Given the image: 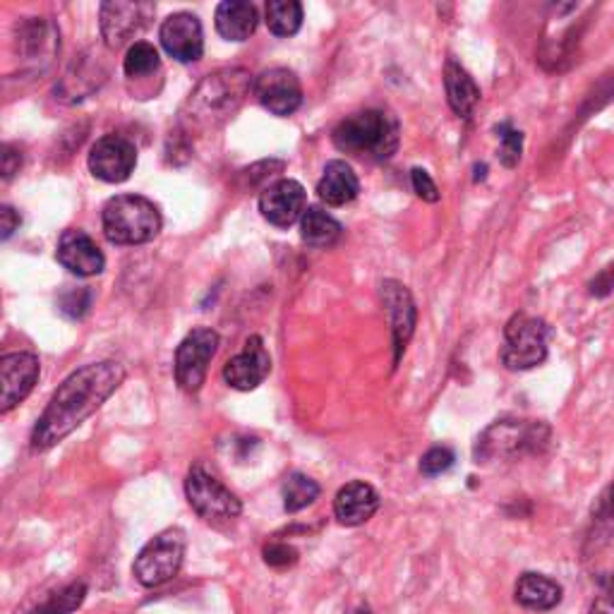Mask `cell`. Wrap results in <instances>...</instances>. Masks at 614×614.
Listing matches in <instances>:
<instances>
[{
  "instance_id": "8992f818",
  "label": "cell",
  "mask_w": 614,
  "mask_h": 614,
  "mask_svg": "<svg viewBox=\"0 0 614 614\" xmlns=\"http://www.w3.org/2000/svg\"><path fill=\"white\" fill-rule=\"evenodd\" d=\"M186 560V533L166 528L144 545L135 557L132 574L144 588H158L176 578Z\"/></svg>"
},
{
  "instance_id": "cb8c5ba5",
  "label": "cell",
  "mask_w": 614,
  "mask_h": 614,
  "mask_svg": "<svg viewBox=\"0 0 614 614\" xmlns=\"http://www.w3.org/2000/svg\"><path fill=\"white\" fill-rule=\"evenodd\" d=\"M341 233H344L341 223L324 209L307 207V212L303 214L300 238H303V243H307L310 247H320V250L332 247L338 243Z\"/></svg>"
},
{
  "instance_id": "4316f807",
  "label": "cell",
  "mask_w": 614,
  "mask_h": 614,
  "mask_svg": "<svg viewBox=\"0 0 614 614\" xmlns=\"http://www.w3.org/2000/svg\"><path fill=\"white\" fill-rule=\"evenodd\" d=\"M158 67H162V59H158V51L150 41H135L128 53H125L123 71L130 79L150 77L158 71Z\"/></svg>"
},
{
  "instance_id": "ac0fdd59",
  "label": "cell",
  "mask_w": 614,
  "mask_h": 614,
  "mask_svg": "<svg viewBox=\"0 0 614 614\" xmlns=\"http://www.w3.org/2000/svg\"><path fill=\"white\" fill-rule=\"evenodd\" d=\"M55 259L71 271L75 277H97L106 267V257L101 247L94 243V238L79 231L67 229L59 238V247H55Z\"/></svg>"
},
{
  "instance_id": "d4e9b609",
  "label": "cell",
  "mask_w": 614,
  "mask_h": 614,
  "mask_svg": "<svg viewBox=\"0 0 614 614\" xmlns=\"http://www.w3.org/2000/svg\"><path fill=\"white\" fill-rule=\"evenodd\" d=\"M320 485H317L310 475L305 473H291L286 481H283L281 487V497H283V509L289 514H298V511L312 507L320 497Z\"/></svg>"
},
{
  "instance_id": "52a82bcc",
  "label": "cell",
  "mask_w": 614,
  "mask_h": 614,
  "mask_svg": "<svg viewBox=\"0 0 614 614\" xmlns=\"http://www.w3.org/2000/svg\"><path fill=\"white\" fill-rule=\"evenodd\" d=\"M186 495L195 514L209 523H229L241 516L243 504L219 477L195 463L186 477Z\"/></svg>"
},
{
  "instance_id": "5bb4252c",
  "label": "cell",
  "mask_w": 614,
  "mask_h": 614,
  "mask_svg": "<svg viewBox=\"0 0 614 614\" xmlns=\"http://www.w3.org/2000/svg\"><path fill=\"white\" fill-rule=\"evenodd\" d=\"M259 212L271 226L289 229L295 221H300L307 212V192L298 180L281 178L261 190Z\"/></svg>"
},
{
  "instance_id": "836d02e7",
  "label": "cell",
  "mask_w": 614,
  "mask_h": 614,
  "mask_svg": "<svg viewBox=\"0 0 614 614\" xmlns=\"http://www.w3.org/2000/svg\"><path fill=\"white\" fill-rule=\"evenodd\" d=\"M22 166V154L13 144H3V154H0V170H3V180L13 178Z\"/></svg>"
},
{
  "instance_id": "5b68a950",
  "label": "cell",
  "mask_w": 614,
  "mask_h": 614,
  "mask_svg": "<svg viewBox=\"0 0 614 614\" xmlns=\"http://www.w3.org/2000/svg\"><path fill=\"white\" fill-rule=\"evenodd\" d=\"M548 324L538 320V317L519 312L504 327V346L499 358L511 372L533 370L542 366L545 358H548Z\"/></svg>"
},
{
  "instance_id": "ffe728a7",
  "label": "cell",
  "mask_w": 614,
  "mask_h": 614,
  "mask_svg": "<svg viewBox=\"0 0 614 614\" xmlns=\"http://www.w3.org/2000/svg\"><path fill=\"white\" fill-rule=\"evenodd\" d=\"M360 192V180L350 164L334 158L324 166V174L317 183V195L329 207H344V204L354 202Z\"/></svg>"
},
{
  "instance_id": "9a60e30c",
  "label": "cell",
  "mask_w": 614,
  "mask_h": 614,
  "mask_svg": "<svg viewBox=\"0 0 614 614\" xmlns=\"http://www.w3.org/2000/svg\"><path fill=\"white\" fill-rule=\"evenodd\" d=\"M164 51L178 63H195L204 53V34L202 22L192 13H174L164 20L158 29Z\"/></svg>"
},
{
  "instance_id": "1f68e13d",
  "label": "cell",
  "mask_w": 614,
  "mask_h": 614,
  "mask_svg": "<svg viewBox=\"0 0 614 614\" xmlns=\"http://www.w3.org/2000/svg\"><path fill=\"white\" fill-rule=\"evenodd\" d=\"M411 183H413V190H415V195L420 200H425V202H439V190L435 186V180L430 178V174L425 168H413L411 170Z\"/></svg>"
},
{
  "instance_id": "44dd1931",
  "label": "cell",
  "mask_w": 614,
  "mask_h": 614,
  "mask_svg": "<svg viewBox=\"0 0 614 614\" xmlns=\"http://www.w3.org/2000/svg\"><path fill=\"white\" fill-rule=\"evenodd\" d=\"M445 92L451 111L465 120L473 116V111L481 104L483 97L481 87L475 85V79L469 75V71L453 59H449L445 65Z\"/></svg>"
},
{
  "instance_id": "8d00e7d4",
  "label": "cell",
  "mask_w": 614,
  "mask_h": 614,
  "mask_svg": "<svg viewBox=\"0 0 614 614\" xmlns=\"http://www.w3.org/2000/svg\"><path fill=\"white\" fill-rule=\"evenodd\" d=\"M596 516H598V521H612L614 523V483L607 487L605 493H602L598 509H596Z\"/></svg>"
},
{
  "instance_id": "4dcf8cb0",
  "label": "cell",
  "mask_w": 614,
  "mask_h": 614,
  "mask_svg": "<svg viewBox=\"0 0 614 614\" xmlns=\"http://www.w3.org/2000/svg\"><path fill=\"white\" fill-rule=\"evenodd\" d=\"M89 305H92V293L87 289H77V291H67L61 298V312L71 320H82V317L89 312Z\"/></svg>"
},
{
  "instance_id": "f546056e",
  "label": "cell",
  "mask_w": 614,
  "mask_h": 614,
  "mask_svg": "<svg viewBox=\"0 0 614 614\" xmlns=\"http://www.w3.org/2000/svg\"><path fill=\"white\" fill-rule=\"evenodd\" d=\"M457 457H453V451L449 447H432L430 451L423 453V459H420V473L427 475V477H435L447 473Z\"/></svg>"
},
{
  "instance_id": "2e32d148",
  "label": "cell",
  "mask_w": 614,
  "mask_h": 614,
  "mask_svg": "<svg viewBox=\"0 0 614 614\" xmlns=\"http://www.w3.org/2000/svg\"><path fill=\"white\" fill-rule=\"evenodd\" d=\"M271 372V358L265 348L261 336H250L241 354H235L223 366V380L231 389L238 392H253L269 378Z\"/></svg>"
},
{
  "instance_id": "f35d334b",
  "label": "cell",
  "mask_w": 614,
  "mask_h": 614,
  "mask_svg": "<svg viewBox=\"0 0 614 614\" xmlns=\"http://www.w3.org/2000/svg\"><path fill=\"white\" fill-rule=\"evenodd\" d=\"M605 588H607L610 596H614V574H610V576L605 578Z\"/></svg>"
},
{
  "instance_id": "d6a6232c",
  "label": "cell",
  "mask_w": 614,
  "mask_h": 614,
  "mask_svg": "<svg viewBox=\"0 0 614 614\" xmlns=\"http://www.w3.org/2000/svg\"><path fill=\"white\" fill-rule=\"evenodd\" d=\"M265 562L269 566H277V568L291 566V564L298 562V552H295L291 545H286V542H269L265 548Z\"/></svg>"
},
{
  "instance_id": "3957f363",
  "label": "cell",
  "mask_w": 614,
  "mask_h": 614,
  "mask_svg": "<svg viewBox=\"0 0 614 614\" xmlns=\"http://www.w3.org/2000/svg\"><path fill=\"white\" fill-rule=\"evenodd\" d=\"M332 142L344 154L372 158V162H389L399 150V123L389 113L378 108L360 111L336 125Z\"/></svg>"
},
{
  "instance_id": "30bf717a",
  "label": "cell",
  "mask_w": 614,
  "mask_h": 614,
  "mask_svg": "<svg viewBox=\"0 0 614 614\" xmlns=\"http://www.w3.org/2000/svg\"><path fill=\"white\" fill-rule=\"evenodd\" d=\"M152 3H101L99 8V27L108 49H120L132 37L150 25L154 15Z\"/></svg>"
},
{
  "instance_id": "484cf974",
  "label": "cell",
  "mask_w": 614,
  "mask_h": 614,
  "mask_svg": "<svg viewBox=\"0 0 614 614\" xmlns=\"http://www.w3.org/2000/svg\"><path fill=\"white\" fill-rule=\"evenodd\" d=\"M267 27L277 37H293L303 27V5L298 0H269Z\"/></svg>"
},
{
  "instance_id": "f1b7e54d",
  "label": "cell",
  "mask_w": 614,
  "mask_h": 614,
  "mask_svg": "<svg viewBox=\"0 0 614 614\" xmlns=\"http://www.w3.org/2000/svg\"><path fill=\"white\" fill-rule=\"evenodd\" d=\"M497 138H499V158L507 168H514L521 162V152H523V135L521 130H516L511 123H502L497 125Z\"/></svg>"
},
{
  "instance_id": "4fadbf2b",
  "label": "cell",
  "mask_w": 614,
  "mask_h": 614,
  "mask_svg": "<svg viewBox=\"0 0 614 614\" xmlns=\"http://www.w3.org/2000/svg\"><path fill=\"white\" fill-rule=\"evenodd\" d=\"M548 435L540 423H497L485 435L477 439L475 457L477 459H497V457H514L523 449L536 447Z\"/></svg>"
},
{
  "instance_id": "e0dca14e",
  "label": "cell",
  "mask_w": 614,
  "mask_h": 614,
  "mask_svg": "<svg viewBox=\"0 0 614 614\" xmlns=\"http://www.w3.org/2000/svg\"><path fill=\"white\" fill-rule=\"evenodd\" d=\"M382 303H384V310H386V317H389V327H392L394 362H399L401 354L406 350V344L411 341L415 332L418 310H415L413 295L404 286V283L389 279L382 283Z\"/></svg>"
},
{
  "instance_id": "7c38bea8",
  "label": "cell",
  "mask_w": 614,
  "mask_h": 614,
  "mask_svg": "<svg viewBox=\"0 0 614 614\" xmlns=\"http://www.w3.org/2000/svg\"><path fill=\"white\" fill-rule=\"evenodd\" d=\"M39 358L34 354H5L0 358V413H10L15 406L27 399L39 380Z\"/></svg>"
},
{
  "instance_id": "6da1fadb",
  "label": "cell",
  "mask_w": 614,
  "mask_h": 614,
  "mask_svg": "<svg viewBox=\"0 0 614 614\" xmlns=\"http://www.w3.org/2000/svg\"><path fill=\"white\" fill-rule=\"evenodd\" d=\"M125 382V368L116 360L89 362V366L75 370L55 394L49 406L43 408L41 418L31 430V451L41 453L73 435V432L92 418Z\"/></svg>"
},
{
  "instance_id": "9c48e42d",
  "label": "cell",
  "mask_w": 614,
  "mask_h": 614,
  "mask_svg": "<svg viewBox=\"0 0 614 614\" xmlns=\"http://www.w3.org/2000/svg\"><path fill=\"white\" fill-rule=\"evenodd\" d=\"M138 166V146L123 135H104L89 152V170L104 183L118 186L132 176Z\"/></svg>"
},
{
  "instance_id": "603a6c76",
  "label": "cell",
  "mask_w": 614,
  "mask_h": 614,
  "mask_svg": "<svg viewBox=\"0 0 614 614\" xmlns=\"http://www.w3.org/2000/svg\"><path fill=\"white\" fill-rule=\"evenodd\" d=\"M516 602L528 610L548 612L562 602V586L545 574H523L516 584Z\"/></svg>"
},
{
  "instance_id": "d590c367",
  "label": "cell",
  "mask_w": 614,
  "mask_h": 614,
  "mask_svg": "<svg viewBox=\"0 0 614 614\" xmlns=\"http://www.w3.org/2000/svg\"><path fill=\"white\" fill-rule=\"evenodd\" d=\"M20 223H22L20 214L13 207H8V204H3V207H0V231H3V233H0V238H3V241H8V238L20 229Z\"/></svg>"
},
{
  "instance_id": "74e56055",
  "label": "cell",
  "mask_w": 614,
  "mask_h": 614,
  "mask_svg": "<svg viewBox=\"0 0 614 614\" xmlns=\"http://www.w3.org/2000/svg\"><path fill=\"white\" fill-rule=\"evenodd\" d=\"M588 614H614V600L602 598V600L593 602V607H590Z\"/></svg>"
},
{
  "instance_id": "d6986e66",
  "label": "cell",
  "mask_w": 614,
  "mask_h": 614,
  "mask_svg": "<svg viewBox=\"0 0 614 614\" xmlns=\"http://www.w3.org/2000/svg\"><path fill=\"white\" fill-rule=\"evenodd\" d=\"M380 509V495L372 485L354 481L341 487L334 497V516L341 526H362Z\"/></svg>"
},
{
  "instance_id": "ab89813d",
  "label": "cell",
  "mask_w": 614,
  "mask_h": 614,
  "mask_svg": "<svg viewBox=\"0 0 614 614\" xmlns=\"http://www.w3.org/2000/svg\"><path fill=\"white\" fill-rule=\"evenodd\" d=\"M348 614H372L368 607H356V610H350Z\"/></svg>"
},
{
  "instance_id": "e575fe53",
  "label": "cell",
  "mask_w": 614,
  "mask_h": 614,
  "mask_svg": "<svg viewBox=\"0 0 614 614\" xmlns=\"http://www.w3.org/2000/svg\"><path fill=\"white\" fill-rule=\"evenodd\" d=\"M614 289V265L605 267L600 271V274L590 281V295H596V298H605Z\"/></svg>"
},
{
  "instance_id": "277c9868",
  "label": "cell",
  "mask_w": 614,
  "mask_h": 614,
  "mask_svg": "<svg viewBox=\"0 0 614 614\" xmlns=\"http://www.w3.org/2000/svg\"><path fill=\"white\" fill-rule=\"evenodd\" d=\"M104 235L113 245H144L162 231V212L142 195H116L106 202Z\"/></svg>"
},
{
  "instance_id": "83f0119b",
  "label": "cell",
  "mask_w": 614,
  "mask_h": 614,
  "mask_svg": "<svg viewBox=\"0 0 614 614\" xmlns=\"http://www.w3.org/2000/svg\"><path fill=\"white\" fill-rule=\"evenodd\" d=\"M87 598V586L85 584H71L65 586L59 593L51 596L43 605H39L31 614H71Z\"/></svg>"
},
{
  "instance_id": "7402d4cb",
  "label": "cell",
  "mask_w": 614,
  "mask_h": 614,
  "mask_svg": "<svg viewBox=\"0 0 614 614\" xmlns=\"http://www.w3.org/2000/svg\"><path fill=\"white\" fill-rule=\"evenodd\" d=\"M216 31L221 34L226 41H245L255 34L257 29V8L245 0H223L216 8Z\"/></svg>"
},
{
  "instance_id": "8fae6325",
  "label": "cell",
  "mask_w": 614,
  "mask_h": 614,
  "mask_svg": "<svg viewBox=\"0 0 614 614\" xmlns=\"http://www.w3.org/2000/svg\"><path fill=\"white\" fill-rule=\"evenodd\" d=\"M255 97L261 106L279 118L293 116L303 104L300 79L289 67H269L255 77Z\"/></svg>"
},
{
  "instance_id": "ba28073f",
  "label": "cell",
  "mask_w": 614,
  "mask_h": 614,
  "mask_svg": "<svg viewBox=\"0 0 614 614\" xmlns=\"http://www.w3.org/2000/svg\"><path fill=\"white\" fill-rule=\"evenodd\" d=\"M216 348H219V334L209 327L192 329V332L180 341L174 360V372L180 389L188 394H197L202 389L209 372V362L216 356Z\"/></svg>"
},
{
  "instance_id": "7a4b0ae2",
  "label": "cell",
  "mask_w": 614,
  "mask_h": 614,
  "mask_svg": "<svg viewBox=\"0 0 614 614\" xmlns=\"http://www.w3.org/2000/svg\"><path fill=\"white\" fill-rule=\"evenodd\" d=\"M250 89H255V79L243 67H223L207 75L180 108V128L186 135L221 128L243 106Z\"/></svg>"
}]
</instances>
